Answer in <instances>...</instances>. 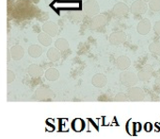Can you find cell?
I'll use <instances>...</instances> for the list:
<instances>
[{
	"label": "cell",
	"mask_w": 160,
	"mask_h": 139,
	"mask_svg": "<svg viewBox=\"0 0 160 139\" xmlns=\"http://www.w3.org/2000/svg\"><path fill=\"white\" fill-rule=\"evenodd\" d=\"M42 31L51 37H55L58 33V26L53 21H47L42 25Z\"/></svg>",
	"instance_id": "8"
},
{
	"label": "cell",
	"mask_w": 160,
	"mask_h": 139,
	"mask_svg": "<svg viewBox=\"0 0 160 139\" xmlns=\"http://www.w3.org/2000/svg\"><path fill=\"white\" fill-rule=\"evenodd\" d=\"M99 12H100V7L95 0H88L83 5V13L88 16L93 17L99 14Z\"/></svg>",
	"instance_id": "2"
},
{
	"label": "cell",
	"mask_w": 160,
	"mask_h": 139,
	"mask_svg": "<svg viewBox=\"0 0 160 139\" xmlns=\"http://www.w3.org/2000/svg\"><path fill=\"white\" fill-rule=\"evenodd\" d=\"M28 54L32 58H39L42 54V47L39 45L33 44L28 46Z\"/></svg>",
	"instance_id": "18"
},
{
	"label": "cell",
	"mask_w": 160,
	"mask_h": 139,
	"mask_svg": "<svg viewBox=\"0 0 160 139\" xmlns=\"http://www.w3.org/2000/svg\"><path fill=\"white\" fill-rule=\"evenodd\" d=\"M149 8L155 13L160 12V0H150Z\"/></svg>",
	"instance_id": "22"
},
{
	"label": "cell",
	"mask_w": 160,
	"mask_h": 139,
	"mask_svg": "<svg viewBox=\"0 0 160 139\" xmlns=\"http://www.w3.org/2000/svg\"><path fill=\"white\" fill-rule=\"evenodd\" d=\"M92 83L96 88H103L108 84V78L105 74L97 73L92 77Z\"/></svg>",
	"instance_id": "12"
},
{
	"label": "cell",
	"mask_w": 160,
	"mask_h": 139,
	"mask_svg": "<svg viewBox=\"0 0 160 139\" xmlns=\"http://www.w3.org/2000/svg\"><path fill=\"white\" fill-rule=\"evenodd\" d=\"M149 51L153 55L160 56V42H153L149 45Z\"/></svg>",
	"instance_id": "21"
},
{
	"label": "cell",
	"mask_w": 160,
	"mask_h": 139,
	"mask_svg": "<svg viewBox=\"0 0 160 139\" xmlns=\"http://www.w3.org/2000/svg\"><path fill=\"white\" fill-rule=\"evenodd\" d=\"M60 57H61L60 51L58 49H57L56 47H51L47 51V58L51 62L58 61L60 60Z\"/></svg>",
	"instance_id": "17"
},
{
	"label": "cell",
	"mask_w": 160,
	"mask_h": 139,
	"mask_svg": "<svg viewBox=\"0 0 160 139\" xmlns=\"http://www.w3.org/2000/svg\"><path fill=\"white\" fill-rule=\"evenodd\" d=\"M142 1H144V2H149L150 0H142Z\"/></svg>",
	"instance_id": "27"
},
{
	"label": "cell",
	"mask_w": 160,
	"mask_h": 139,
	"mask_svg": "<svg viewBox=\"0 0 160 139\" xmlns=\"http://www.w3.org/2000/svg\"><path fill=\"white\" fill-rule=\"evenodd\" d=\"M38 41H39V43L42 45H43V46H49L52 44V37L42 31V32L39 33V35H38Z\"/></svg>",
	"instance_id": "20"
},
{
	"label": "cell",
	"mask_w": 160,
	"mask_h": 139,
	"mask_svg": "<svg viewBox=\"0 0 160 139\" xmlns=\"http://www.w3.org/2000/svg\"><path fill=\"white\" fill-rule=\"evenodd\" d=\"M147 10H148V5L146 4V2L142 1V0H137V1L133 2L130 8L131 13L136 15L144 14L147 12Z\"/></svg>",
	"instance_id": "5"
},
{
	"label": "cell",
	"mask_w": 160,
	"mask_h": 139,
	"mask_svg": "<svg viewBox=\"0 0 160 139\" xmlns=\"http://www.w3.org/2000/svg\"><path fill=\"white\" fill-rule=\"evenodd\" d=\"M153 30H154V32H155L157 35L160 36V20L157 21V22H155V24H154V26H153Z\"/></svg>",
	"instance_id": "25"
},
{
	"label": "cell",
	"mask_w": 160,
	"mask_h": 139,
	"mask_svg": "<svg viewBox=\"0 0 160 139\" xmlns=\"http://www.w3.org/2000/svg\"><path fill=\"white\" fill-rule=\"evenodd\" d=\"M116 65L120 70H126L131 65V60L127 56H120L116 60Z\"/></svg>",
	"instance_id": "15"
},
{
	"label": "cell",
	"mask_w": 160,
	"mask_h": 139,
	"mask_svg": "<svg viewBox=\"0 0 160 139\" xmlns=\"http://www.w3.org/2000/svg\"><path fill=\"white\" fill-rule=\"evenodd\" d=\"M10 53H11V57L13 61H20L24 58L25 50H24L23 46H21V45H13L11 48Z\"/></svg>",
	"instance_id": "13"
},
{
	"label": "cell",
	"mask_w": 160,
	"mask_h": 139,
	"mask_svg": "<svg viewBox=\"0 0 160 139\" xmlns=\"http://www.w3.org/2000/svg\"><path fill=\"white\" fill-rule=\"evenodd\" d=\"M112 13H113V14L116 17L122 18V17H124V16H126L128 14V13H129V7L125 3L119 2V3H117V4L114 5V7L112 9Z\"/></svg>",
	"instance_id": "7"
},
{
	"label": "cell",
	"mask_w": 160,
	"mask_h": 139,
	"mask_svg": "<svg viewBox=\"0 0 160 139\" xmlns=\"http://www.w3.org/2000/svg\"><path fill=\"white\" fill-rule=\"evenodd\" d=\"M55 47L57 49H58L60 52H63V51H67L70 47V45H69V42L64 39V38H58L56 42H55Z\"/></svg>",
	"instance_id": "19"
},
{
	"label": "cell",
	"mask_w": 160,
	"mask_h": 139,
	"mask_svg": "<svg viewBox=\"0 0 160 139\" xmlns=\"http://www.w3.org/2000/svg\"><path fill=\"white\" fill-rule=\"evenodd\" d=\"M126 34L123 31H115L109 36V43L113 45H119L126 41Z\"/></svg>",
	"instance_id": "9"
},
{
	"label": "cell",
	"mask_w": 160,
	"mask_h": 139,
	"mask_svg": "<svg viewBox=\"0 0 160 139\" xmlns=\"http://www.w3.org/2000/svg\"><path fill=\"white\" fill-rule=\"evenodd\" d=\"M156 85H157V87L160 89V80H158V81H157V83H156Z\"/></svg>",
	"instance_id": "26"
},
{
	"label": "cell",
	"mask_w": 160,
	"mask_h": 139,
	"mask_svg": "<svg viewBox=\"0 0 160 139\" xmlns=\"http://www.w3.org/2000/svg\"><path fill=\"white\" fill-rule=\"evenodd\" d=\"M35 96L37 99L41 100H50L55 98V94L53 90H51L50 88H46V87L38 88L35 92Z\"/></svg>",
	"instance_id": "6"
},
{
	"label": "cell",
	"mask_w": 160,
	"mask_h": 139,
	"mask_svg": "<svg viewBox=\"0 0 160 139\" xmlns=\"http://www.w3.org/2000/svg\"><path fill=\"white\" fill-rule=\"evenodd\" d=\"M127 95H125L124 93H118L115 98H114V100L115 101H126L127 100Z\"/></svg>",
	"instance_id": "24"
},
{
	"label": "cell",
	"mask_w": 160,
	"mask_h": 139,
	"mask_svg": "<svg viewBox=\"0 0 160 139\" xmlns=\"http://www.w3.org/2000/svg\"><path fill=\"white\" fill-rule=\"evenodd\" d=\"M108 23V18L105 14H97L92 17L91 24H90V29H99L103 27H105Z\"/></svg>",
	"instance_id": "4"
},
{
	"label": "cell",
	"mask_w": 160,
	"mask_h": 139,
	"mask_svg": "<svg viewBox=\"0 0 160 139\" xmlns=\"http://www.w3.org/2000/svg\"><path fill=\"white\" fill-rule=\"evenodd\" d=\"M152 29V25H151V21L147 18H144L142 20H140L137 26V31L140 34V35H146L151 31Z\"/></svg>",
	"instance_id": "11"
},
{
	"label": "cell",
	"mask_w": 160,
	"mask_h": 139,
	"mask_svg": "<svg viewBox=\"0 0 160 139\" xmlns=\"http://www.w3.org/2000/svg\"><path fill=\"white\" fill-rule=\"evenodd\" d=\"M44 77L49 82H56L59 78V72H58V69L51 67L46 70V72L44 73Z\"/></svg>",
	"instance_id": "16"
},
{
	"label": "cell",
	"mask_w": 160,
	"mask_h": 139,
	"mask_svg": "<svg viewBox=\"0 0 160 139\" xmlns=\"http://www.w3.org/2000/svg\"><path fill=\"white\" fill-rule=\"evenodd\" d=\"M120 81L121 83L124 85V86H127V87H132V86H135L138 81V76L131 72V71H126V70H123L121 74H120Z\"/></svg>",
	"instance_id": "1"
},
{
	"label": "cell",
	"mask_w": 160,
	"mask_h": 139,
	"mask_svg": "<svg viewBox=\"0 0 160 139\" xmlns=\"http://www.w3.org/2000/svg\"><path fill=\"white\" fill-rule=\"evenodd\" d=\"M28 72L29 76H31L32 78H40L44 74L42 67L40 66L39 64H36V63L30 64L28 66Z\"/></svg>",
	"instance_id": "14"
},
{
	"label": "cell",
	"mask_w": 160,
	"mask_h": 139,
	"mask_svg": "<svg viewBox=\"0 0 160 139\" xmlns=\"http://www.w3.org/2000/svg\"><path fill=\"white\" fill-rule=\"evenodd\" d=\"M153 73V69L151 65H145L143 66L138 73V79L140 80L141 82H148Z\"/></svg>",
	"instance_id": "10"
},
{
	"label": "cell",
	"mask_w": 160,
	"mask_h": 139,
	"mask_svg": "<svg viewBox=\"0 0 160 139\" xmlns=\"http://www.w3.org/2000/svg\"><path fill=\"white\" fill-rule=\"evenodd\" d=\"M127 98L132 101H141L144 99L145 94L141 88L132 86V87H129L127 91Z\"/></svg>",
	"instance_id": "3"
},
{
	"label": "cell",
	"mask_w": 160,
	"mask_h": 139,
	"mask_svg": "<svg viewBox=\"0 0 160 139\" xmlns=\"http://www.w3.org/2000/svg\"><path fill=\"white\" fill-rule=\"evenodd\" d=\"M15 80V74L12 70H8V73H7V83L9 84L12 83Z\"/></svg>",
	"instance_id": "23"
}]
</instances>
